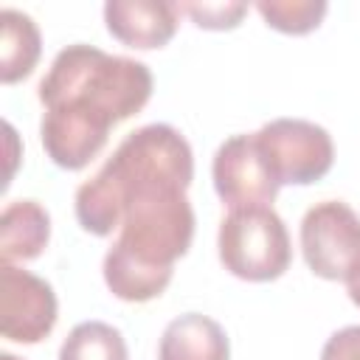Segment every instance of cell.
Here are the masks:
<instances>
[{
	"instance_id": "cell-6",
	"label": "cell",
	"mask_w": 360,
	"mask_h": 360,
	"mask_svg": "<svg viewBox=\"0 0 360 360\" xmlns=\"http://www.w3.org/2000/svg\"><path fill=\"white\" fill-rule=\"evenodd\" d=\"M211 177H214V188L219 200L228 208L270 205L281 188L253 132L231 135L228 141L219 143L214 163H211Z\"/></svg>"
},
{
	"instance_id": "cell-3",
	"label": "cell",
	"mask_w": 360,
	"mask_h": 360,
	"mask_svg": "<svg viewBox=\"0 0 360 360\" xmlns=\"http://www.w3.org/2000/svg\"><path fill=\"white\" fill-rule=\"evenodd\" d=\"M217 248L225 270L245 281H273L292 259L287 225L273 205L231 208L219 222Z\"/></svg>"
},
{
	"instance_id": "cell-7",
	"label": "cell",
	"mask_w": 360,
	"mask_h": 360,
	"mask_svg": "<svg viewBox=\"0 0 360 360\" xmlns=\"http://www.w3.org/2000/svg\"><path fill=\"white\" fill-rule=\"evenodd\" d=\"M56 323L53 287L14 264L0 267V332L14 343H39Z\"/></svg>"
},
{
	"instance_id": "cell-11",
	"label": "cell",
	"mask_w": 360,
	"mask_h": 360,
	"mask_svg": "<svg viewBox=\"0 0 360 360\" xmlns=\"http://www.w3.org/2000/svg\"><path fill=\"white\" fill-rule=\"evenodd\" d=\"M39 53L42 39L37 22L17 8H0V82L14 84L31 76Z\"/></svg>"
},
{
	"instance_id": "cell-2",
	"label": "cell",
	"mask_w": 360,
	"mask_h": 360,
	"mask_svg": "<svg viewBox=\"0 0 360 360\" xmlns=\"http://www.w3.org/2000/svg\"><path fill=\"white\" fill-rule=\"evenodd\" d=\"M149 96L152 73L143 62L84 42L62 48L39 82L45 155L59 169H84L104 149L110 129L141 112Z\"/></svg>"
},
{
	"instance_id": "cell-9",
	"label": "cell",
	"mask_w": 360,
	"mask_h": 360,
	"mask_svg": "<svg viewBox=\"0 0 360 360\" xmlns=\"http://www.w3.org/2000/svg\"><path fill=\"white\" fill-rule=\"evenodd\" d=\"M160 360H228L231 346L225 329L200 312L177 315L160 335Z\"/></svg>"
},
{
	"instance_id": "cell-16",
	"label": "cell",
	"mask_w": 360,
	"mask_h": 360,
	"mask_svg": "<svg viewBox=\"0 0 360 360\" xmlns=\"http://www.w3.org/2000/svg\"><path fill=\"white\" fill-rule=\"evenodd\" d=\"M346 290H349V298H352V304H357L360 307V273L346 284Z\"/></svg>"
},
{
	"instance_id": "cell-13",
	"label": "cell",
	"mask_w": 360,
	"mask_h": 360,
	"mask_svg": "<svg viewBox=\"0 0 360 360\" xmlns=\"http://www.w3.org/2000/svg\"><path fill=\"white\" fill-rule=\"evenodd\" d=\"M323 0H259L256 11L264 22L281 34H309L321 25L326 14Z\"/></svg>"
},
{
	"instance_id": "cell-4",
	"label": "cell",
	"mask_w": 360,
	"mask_h": 360,
	"mask_svg": "<svg viewBox=\"0 0 360 360\" xmlns=\"http://www.w3.org/2000/svg\"><path fill=\"white\" fill-rule=\"evenodd\" d=\"M278 186H309L335 163L332 135L304 118H276L253 132Z\"/></svg>"
},
{
	"instance_id": "cell-15",
	"label": "cell",
	"mask_w": 360,
	"mask_h": 360,
	"mask_svg": "<svg viewBox=\"0 0 360 360\" xmlns=\"http://www.w3.org/2000/svg\"><path fill=\"white\" fill-rule=\"evenodd\" d=\"M321 360H360V323L338 329L323 343Z\"/></svg>"
},
{
	"instance_id": "cell-1",
	"label": "cell",
	"mask_w": 360,
	"mask_h": 360,
	"mask_svg": "<svg viewBox=\"0 0 360 360\" xmlns=\"http://www.w3.org/2000/svg\"><path fill=\"white\" fill-rule=\"evenodd\" d=\"M191 177L194 155L180 129L146 124L79 186V225L93 236L118 228L101 267L115 298L143 304L169 287L174 262L194 239V208L186 197Z\"/></svg>"
},
{
	"instance_id": "cell-10",
	"label": "cell",
	"mask_w": 360,
	"mask_h": 360,
	"mask_svg": "<svg viewBox=\"0 0 360 360\" xmlns=\"http://www.w3.org/2000/svg\"><path fill=\"white\" fill-rule=\"evenodd\" d=\"M51 239V217L37 200H14L0 217V259L3 264L37 259Z\"/></svg>"
},
{
	"instance_id": "cell-14",
	"label": "cell",
	"mask_w": 360,
	"mask_h": 360,
	"mask_svg": "<svg viewBox=\"0 0 360 360\" xmlns=\"http://www.w3.org/2000/svg\"><path fill=\"white\" fill-rule=\"evenodd\" d=\"M177 8L183 14H188L194 20V25L208 28V31H231L242 22V17L248 14V3H236V0H219V3H177Z\"/></svg>"
},
{
	"instance_id": "cell-5",
	"label": "cell",
	"mask_w": 360,
	"mask_h": 360,
	"mask_svg": "<svg viewBox=\"0 0 360 360\" xmlns=\"http://www.w3.org/2000/svg\"><path fill=\"white\" fill-rule=\"evenodd\" d=\"M307 267L326 281H352L360 273V217L340 200L312 205L301 219Z\"/></svg>"
},
{
	"instance_id": "cell-12",
	"label": "cell",
	"mask_w": 360,
	"mask_h": 360,
	"mask_svg": "<svg viewBox=\"0 0 360 360\" xmlns=\"http://www.w3.org/2000/svg\"><path fill=\"white\" fill-rule=\"evenodd\" d=\"M59 360H127V340L104 321H82L65 338Z\"/></svg>"
},
{
	"instance_id": "cell-8",
	"label": "cell",
	"mask_w": 360,
	"mask_h": 360,
	"mask_svg": "<svg viewBox=\"0 0 360 360\" xmlns=\"http://www.w3.org/2000/svg\"><path fill=\"white\" fill-rule=\"evenodd\" d=\"M107 31L129 48H163L180 22L177 3L169 0H110L104 3Z\"/></svg>"
},
{
	"instance_id": "cell-17",
	"label": "cell",
	"mask_w": 360,
	"mask_h": 360,
	"mask_svg": "<svg viewBox=\"0 0 360 360\" xmlns=\"http://www.w3.org/2000/svg\"><path fill=\"white\" fill-rule=\"evenodd\" d=\"M0 360H20V357H14V354H8V352H3V354H0Z\"/></svg>"
}]
</instances>
